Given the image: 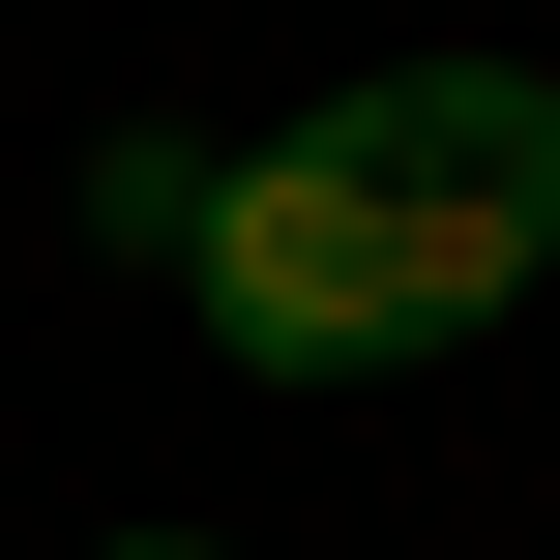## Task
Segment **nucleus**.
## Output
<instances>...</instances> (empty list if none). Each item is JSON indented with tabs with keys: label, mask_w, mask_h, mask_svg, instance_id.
Listing matches in <instances>:
<instances>
[{
	"label": "nucleus",
	"mask_w": 560,
	"mask_h": 560,
	"mask_svg": "<svg viewBox=\"0 0 560 560\" xmlns=\"http://www.w3.org/2000/svg\"><path fill=\"white\" fill-rule=\"evenodd\" d=\"M502 295H532V266H502V236H443L413 177H354L325 118H295V148H236V177H207V236H177V325H207L236 384H413V354H472Z\"/></svg>",
	"instance_id": "obj_1"
},
{
	"label": "nucleus",
	"mask_w": 560,
	"mask_h": 560,
	"mask_svg": "<svg viewBox=\"0 0 560 560\" xmlns=\"http://www.w3.org/2000/svg\"><path fill=\"white\" fill-rule=\"evenodd\" d=\"M325 148H354V177H413L443 236L560 266V89H532V59H384V89H325Z\"/></svg>",
	"instance_id": "obj_2"
},
{
	"label": "nucleus",
	"mask_w": 560,
	"mask_h": 560,
	"mask_svg": "<svg viewBox=\"0 0 560 560\" xmlns=\"http://www.w3.org/2000/svg\"><path fill=\"white\" fill-rule=\"evenodd\" d=\"M207 177H236V148H177V118H118V148H89V236H118V266H177V236H207Z\"/></svg>",
	"instance_id": "obj_3"
},
{
	"label": "nucleus",
	"mask_w": 560,
	"mask_h": 560,
	"mask_svg": "<svg viewBox=\"0 0 560 560\" xmlns=\"http://www.w3.org/2000/svg\"><path fill=\"white\" fill-rule=\"evenodd\" d=\"M89 560H236V532H89Z\"/></svg>",
	"instance_id": "obj_4"
}]
</instances>
